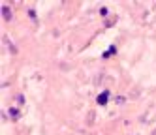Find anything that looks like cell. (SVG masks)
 I'll return each mask as SVG.
<instances>
[{"label": "cell", "instance_id": "cell-5", "mask_svg": "<svg viewBox=\"0 0 156 135\" xmlns=\"http://www.w3.org/2000/svg\"><path fill=\"white\" fill-rule=\"evenodd\" d=\"M87 124H88V126H92V124H94V111H90L87 115Z\"/></svg>", "mask_w": 156, "mask_h": 135}, {"label": "cell", "instance_id": "cell-8", "mask_svg": "<svg viewBox=\"0 0 156 135\" xmlns=\"http://www.w3.org/2000/svg\"><path fill=\"white\" fill-rule=\"evenodd\" d=\"M154 135H156V133H154Z\"/></svg>", "mask_w": 156, "mask_h": 135}, {"label": "cell", "instance_id": "cell-1", "mask_svg": "<svg viewBox=\"0 0 156 135\" xmlns=\"http://www.w3.org/2000/svg\"><path fill=\"white\" fill-rule=\"evenodd\" d=\"M107 99H109V90H104V92L98 96V105H105Z\"/></svg>", "mask_w": 156, "mask_h": 135}, {"label": "cell", "instance_id": "cell-2", "mask_svg": "<svg viewBox=\"0 0 156 135\" xmlns=\"http://www.w3.org/2000/svg\"><path fill=\"white\" fill-rule=\"evenodd\" d=\"M9 116H12V120H19L21 118V111L15 109V107H12V109H9Z\"/></svg>", "mask_w": 156, "mask_h": 135}, {"label": "cell", "instance_id": "cell-3", "mask_svg": "<svg viewBox=\"0 0 156 135\" xmlns=\"http://www.w3.org/2000/svg\"><path fill=\"white\" fill-rule=\"evenodd\" d=\"M2 13H4V19L6 21L12 19V9H9V6H2Z\"/></svg>", "mask_w": 156, "mask_h": 135}, {"label": "cell", "instance_id": "cell-6", "mask_svg": "<svg viewBox=\"0 0 156 135\" xmlns=\"http://www.w3.org/2000/svg\"><path fill=\"white\" fill-rule=\"evenodd\" d=\"M115 101H117V105H122V103H124V98H122V96H117Z\"/></svg>", "mask_w": 156, "mask_h": 135}, {"label": "cell", "instance_id": "cell-4", "mask_svg": "<svg viewBox=\"0 0 156 135\" xmlns=\"http://www.w3.org/2000/svg\"><path fill=\"white\" fill-rule=\"evenodd\" d=\"M115 21H117V15H109V17L105 19V22H104V26H113Z\"/></svg>", "mask_w": 156, "mask_h": 135}, {"label": "cell", "instance_id": "cell-7", "mask_svg": "<svg viewBox=\"0 0 156 135\" xmlns=\"http://www.w3.org/2000/svg\"><path fill=\"white\" fill-rule=\"evenodd\" d=\"M100 13H102L104 17H107V8H102V9H100Z\"/></svg>", "mask_w": 156, "mask_h": 135}]
</instances>
